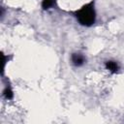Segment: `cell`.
I'll return each instance as SVG.
<instances>
[{
	"instance_id": "cell-1",
	"label": "cell",
	"mask_w": 124,
	"mask_h": 124,
	"mask_svg": "<svg viewBox=\"0 0 124 124\" xmlns=\"http://www.w3.org/2000/svg\"><path fill=\"white\" fill-rule=\"evenodd\" d=\"M78 21L86 27H89L95 23L96 20V12L94 9V2L91 1L88 4L82 6L79 10L74 13Z\"/></svg>"
},
{
	"instance_id": "cell-2",
	"label": "cell",
	"mask_w": 124,
	"mask_h": 124,
	"mask_svg": "<svg viewBox=\"0 0 124 124\" xmlns=\"http://www.w3.org/2000/svg\"><path fill=\"white\" fill-rule=\"evenodd\" d=\"M71 60H72V63L77 67L82 66L85 62V58L81 53H73L71 56Z\"/></svg>"
},
{
	"instance_id": "cell-3",
	"label": "cell",
	"mask_w": 124,
	"mask_h": 124,
	"mask_svg": "<svg viewBox=\"0 0 124 124\" xmlns=\"http://www.w3.org/2000/svg\"><path fill=\"white\" fill-rule=\"evenodd\" d=\"M106 68L107 70H108L110 73H116L119 69V66L118 64L115 62V61H111V60H108L106 62Z\"/></svg>"
},
{
	"instance_id": "cell-4",
	"label": "cell",
	"mask_w": 124,
	"mask_h": 124,
	"mask_svg": "<svg viewBox=\"0 0 124 124\" xmlns=\"http://www.w3.org/2000/svg\"><path fill=\"white\" fill-rule=\"evenodd\" d=\"M54 3H55V0H43L42 8L44 10H48L54 5Z\"/></svg>"
},
{
	"instance_id": "cell-5",
	"label": "cell",
	"mask_w": 124,
	"mask_h": 124,
	"mask_svg": "<svg viewBox=\"0 0 124 124\" xmlns=\"http://www.w3.org/2000/svg\"><path fill=\"white\" fill-rule=\"evenodd\" d=\"M4 96H5V98H6L7 100H11V99H13V97H14V93H13L12 89H11L9 86L5 88V90H4Z\"/></svg>"
}]
</instances>
